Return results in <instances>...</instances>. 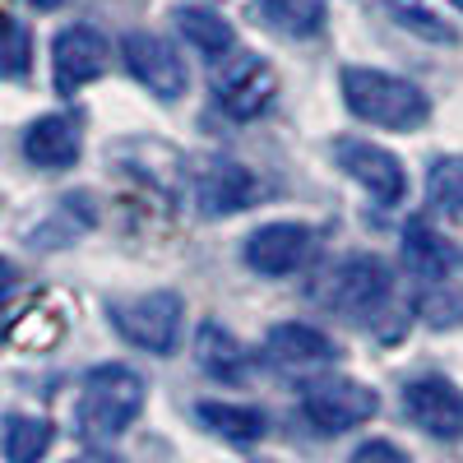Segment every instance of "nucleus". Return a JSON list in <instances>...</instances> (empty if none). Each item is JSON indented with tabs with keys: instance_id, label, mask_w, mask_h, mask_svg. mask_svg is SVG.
Here are the masks:
<instances>
[{
	"instance_id": "19",
	"label": "nucleus",
	"mask_w": 463,
	"mask_h": 463,
	"mask_svg": "<svg viewBox=\"0 0 463 463\" xmlns=\"http://www.w3.org/2000/svg\"><path fill=\"white\" fill-rule=\"evenodd\" d=\"M250 10L264 28H274L279 37H297V43L325 28V0H255Z\"/></svg>"
},
{
	"instance_id": "27",
	"label": "nucleus",
	"mask_w": 463,
	"mask_h": 463,
	"mask_svg": "<svg viewBox=\"0 0 463 463\" xmlns=\"http://www.w3.org/2000/svg\"><path fill=\"white\" fill-rule=\"evenodd\" d=\"M449 5H458V10H463V0H449Z\"/></svg>"
},
{
	"instance_id": "22",
	"label": "nucleus",
	"mask_w": 463,
	"mask_h": 463,
	"mask_svg": "<svg viewBox=\"0 0 463 463\" xmlns=\"http://www.w3.org/2000/svg\"><path fill=\"white\" fill-rule=\"evenodd\" d=\"M390 14L408 28V33H417V37H427V43H436V47H454L458 43V33L445 24V19H436L427 5H417V0H394L390 5Z\"/></svg>"
},
{
	"instance_id": "23",
	"label": "nucleus",
	"mask_w": 463,
	"mask_h": 463,
	"mask_svg": "<svg viewBox=\"0 0 463 463\" xmlns=\"http://www.w3.org/2000/svg\"><path fill=\"white\" fill-rule=\"evenodd\" d=\"M33 65V37H28V24L19 14L5 19V52H0V74L5 80H24Z\"/></svg>"
},
{
	"instance_id": "1",
	"label": "nucleus",
	"mask_w": 463,
	"mask_h": 463,
	"mask_svg": "<svg viewBox=\"0 0 463 463\" xmlns=\"http://www.w3.org/2000/svg\"><path fill=\"white\" fill-rule=\"evenodd\" d=\"M338 93L347 102V111L366 126L380 130H421L431 121V98L421 84L403 80L394 70H375V65H343L338 74Z\"/></svg>"
},
{
	"instance_id": "10",
	"label": "nucleus",
	"mask_w": 463,
	"mask_h": 463,
	"mask_svg": "<svg viewBox=\"0 0 463 463\" xmlns=\"http://www.w3.org/2000/svg\"><path fill=\"white\" fill-rule=\"evenodd\" d=\"M403 417L431 440H463V390L445 375H417L403 384Z\"/></svg>"
},
{
	"instance_id": "17",
	"label": "nucleus",
	"mask_w": 463,
	"mask_h": 463,
	"mask_svg": "<svg viewBox=\"0 0 463 463\" xmlns=\"http://www.w3.org/2000/svg\"><path fill=\"white\" fill-rule=\"evenodd\" d=\"M454 246L445 232H436L427 218H408L403 222V264L412 269L417 279H449V269H454Z\"/></svg>"
},
{
	"instance_id": "24",
	"label": "nucleus",
	"mask_w": 463,
	"mask_h": 463,
	"mask_svg": "<svg viewBox=\"0 0 463 463\" xmlns=\"http://www.w3.org/2000/svg\"><path fill=\"white\" fill-rule=\"evenodd\" d=\"M353 463H412L394 440H362L357 449H353Z\"/></svg>"
},
{
	"instance_id": "9",
	"label": "nucleus",
	"mask_w": 463,
	"mask_h": 463,
	"mask_svg": "<svg viewBox=\"0 0 463 463\" xmlns=\"http://www.w3.org/2000/svg\"><path fill=\"white\" fill-rule=\"evenodd\" d=\"M107 61H111V43L98 24H65L52 37V74H56V89L65 98L98 84Z\"/></svg>"
},
{
	"instance_id": "13",
	"label": "nucleus",
	"mask_w": 463,
	"mask_h": 463,
	"mask_svg": "<svg viewBox=\"0 0 463 463\" xmlns=\"http://www.w3.org/2000/svg\"><path fill=\"white\" fill-rule=\"evenodd\" d=\"M264 362L274 371H288V375H311V371H329L338 362V347L316 325L283 320L264 334Z\"/></svg>"
},
{
	"instance_id": "18",
	"label": "nucleus",
	"mask_w": 463,
	"mask_h": 463,
	"mask_svg": "<svg viewBox=\"0 0 463 463\" xmlns=\"http://www.w3.org/2000/svg\"><path fill=\"white\" fill-rule=\"evenodd\" d=\"M195 421L209 436L232 440V445H255L269 431V417L260 408H250V403H218V399L195 403Z\"/></svg>"
},
{
	"instance_id": "3",
	"label": "nucleus",
	"mask_w": 463,
	"mask_h": 463,
	"mask_svg": "<svg viewBox=\"0 0 463 463\" xmlns=\"http://www.w3.org/2000/svg\"><path fill=\"white\" fill-rule=\"evenodd\" d=\"M394 297V269L380 255H343L316 279V301L343 320H366Z\"/></svg>"
},
{
	"instance_id": "25",
	"label": "nucleus",
	"mask_w": 463,
	"mask_h": 463,
	"mask_svg": "<svg viewBox=\"0 0 463 463\" xmlns=\"http://www.w3.org/2000/svg\"><path fill=\"white\" fill-rule=\"evenodd\" d=\"M70 463H126V458H121V454H111V449H89V454L70 458Z\"/></svg>"
},
{
	"instance_id": "11",
	"label": "nucleus",
	"mask_w": 463,
	"mask_h": 463,
	"mask_svg": "<svg viewBox=\"0 0 463 463\" xmlns=\"http://www.w3.org/2000/svg\"><path fill=\"white\" fill-rule=\"evenodd\" d=\"M121 61H126V70L135 74V80L163 102H176L190 84L176 43H167V37H158V33H144V28L126 33L121 37Z\"/></svg>"
},
{
	"instance_id": "7",
	"label": "nucleus",
	"mask_w": 463,
	"mask_h": 463,
	"mask_svg": "<svg viewBox=\"0 0 463 463\" xmlns=\"http://www.w3.org/2000/svg\"><path fill=\"white\" fill-rule=\"evenodd\" d=\"M316 250H320V232L311 222H292V218L264 222L241 241L246 269L260 279H292L316 260Z\"/></svg>"
},
{
	"instance_id": "20",
	"label": "nucleus",
	"mask_w": 463,
	"mask_h": 463,
	"mask_svg": "<svg viewBox=\"0 0 463 463\" xmlns=\"http://www.w3.org/2000/svg\"><path fill=\"white\" fill-rule=\"evenodd\" d=\"M56 440V427L47 417L33 412H10L5 417V463H37Z\"/></svg>"
},
{
	"instance_id": "5",
	"label": "nucleus",
	"mask_w": 463,
	"mask_h": 463,
	"mask_svg": "<svg viewBox=\"0 0 463 463\" xmlns=\"http://www.w3.org/2000/svg\"><path fill=\"white\" fill-rule=\"evenodd\" d=\"M213 107L227 116V121H260L269 116V107L279 102V74L264 56L255 52H232L213 65Z\"/></svg>"
},
{
	"instance_id": "26",
	"label": "nucleus",
	"mask_w": 463,
	"mask_h": 463,
	"mask_svg": "<svg viewBox=\"0 0 463 463\" xmlns=\"http://www.w3.org/2000/svg\"><path fill=\"white\" fill-rule=\"evenodd\" d=\"M28 5H37V10H61V5H70V0H28Z\"/></svg>"
},
{
	"instance_id": "16",
	"label": "nucleus",
	"mask_w": 463,
	"mask_h": 463,
	"mask_svg": "<svg viewBox=\"0 0 463 463\" xmlns=\"http://www.w3.org/2000/svg\"><path fill=\"white\" fill-rule=\"evenodd\" d=\"M172 28H176L181 43H190L209 61H222V56L237 52V28H232L218 10H209V5H176L172 10Z\"/></svg>"
},
{
	"instance_id": "4",
	"label": "nucleus",
	"mask_w": 463,
	"mask_h": 463,
	"mask_svg": "<svg viewBox=\"0 0 463 463\" xmlns=\"http://www.w3.org/2000/svg\"><path fill=\"white\" fill-rule=\"evenodd\" d=\"M107 320L126 343H135L139 353L167 357L181 347V334H185V301L167 288L163 292H139V297L107 301Z\"/></svg>"
},
{
	"instance_id": "2",
	"label": "nucleus",
	"mask_w": 463,
	"mask_h": 463,
	"mask_svg": "<svg viewBox=\"0 0 463 463\" xmlns=\"http://www.w3.org/2000/svg\"><path fill=\"white\" fill-rule=\"evenodd\" d=\"M144 399H148V384L135 366L121 362L93 366L80 384V399H74V431L93 445L126 436L144 412Z\"/></svg>"
},
{
	"instance_id": "6",
	"label": "nucleus",
	"mask_w": 463,
	"mask_h": 463,
	"mask_svg": "<svg viewBox=\"0 0 463 463\" xmlns=\"http://www.w3.org/2000/svg\"><path fill=\"white\" fill-rule=\"evenodd\" d=\"M375 412H380V394L347 375H325L316 384H306V394H301L306 427L320 436H343V431L362 427V421H371Z\"/></svg>"
},
{
	"instance_id": "12",
	"label": "nucleus",
	"mask_w": 463,
	"mask_h": 463,
	"mask_svg": "<svg viewBox=\"0 0 463 463\" xmlns=\"http://www.w3.org/2000/svg\"><path fill=\"white\" fill-rule=\"evenodd\" d=\"M19 144H24L28 167L65 172V167L80 163V153H84V116L80 111H47V116H37V121L24 126Z\"/></svg>"
},
{
	"instance_id": "15",
	"label": "nucleus",
	"mask_w": 463,
	"mask_h": 463,
	"mask_svg": "<svg viewBox=\"0 0 463 463\" xmlns=\"http://www.w3.org/2000/svg\"><path fill=\"white\" fill-rule=\"evenodd\" d=\"M195 362L209 380H222V384H241L250 371V353L241 347V338L222 329L218 320H204L195 329Z\"/></svg>"
},
{
	"instance_id": "21",
	"label": "nucleus",
	"mask_w": 463,
	"mask_h": 463,
	"mask_svg": "<svg viewBox=\"0 0 463 463\" xmlns=\"http://www.w3.org/2000/svg\"><path fill=\"white\" fill-rule=\"evenodd\" d=\"M427 195L445 213H463V153H445L427 172Z\"/></svg>"
},
{
	"instance_id": "14",
	"label": "nucleus",
	"mask_w": 463,
	"mask_h": 463,
	"mask_svg": "<svg viewBox=\"0 0 463 463\" xmlns=\"http://www.w3.org/2000/svg\"><path fill=\"white\" fill-rule=\"evenodd\" d=\"M190 195H195V209L204 218H232V213H241L250 209L264 190L255 181V172H246L241 163H232V158H209L195 181H190Z\"/></svg>"
},
{
	"instance_id": "8",
	"label": "nucleus",
	"mask_w": 463,
	"mask_h": 463,
	"mask_svg": "<svg viewBox=\"0 0 463 463\" xmlns=\"http://www.w3.org/2000/svg\"><path fill=\"white\" fill-rule=\"evenodd\" d=\"M334 163L353 176L375 204H384V209H394V204L408 195V172H403V163L394 158L390 148H380V144H371V139H362V135H338V139H334Z\"/></svg>"
}]
</instances>
